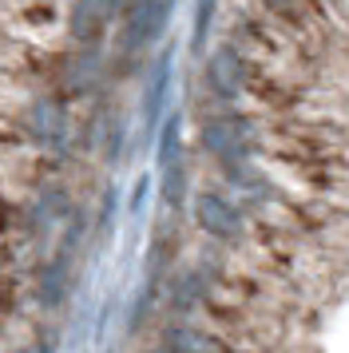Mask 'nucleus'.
<instances>
[{
	"mask_svg": "<svg viewBox=\"0 0 349 353\" xmlns=\"http://www.w3.org/2000/svg\"><path fill=\"white\" fill-rule=\"evenodd\" d=\"M12 353H52V345H48L44 337H24Z\"/></svg>",
	"mask_w": 349,
	"mask_h": 353,
	"instance_id": "obj_10",
	"label": "nucleus"
},
{
	"mask_svg": "<svg viewBox=\"0 0 349 353\" xmlns=\"http://www.w3.org/2000/svg\"><path fill=\"white\" fill-rule=\"evenodd\" d=\"M24 302H32L28 298V278L16 274V270H4L0 274V330H4L8 321H20Z\"/></svg>",
	"mask_w": 349,
	"mask_h": 353,
	"instance_id": "obj_8",
	"label": "nucleus"
},
{
	"mask_svg": "<svg viewBox=\"0 0 349 353\" xmlns=\"http://www.w3.org/2000/svg\"><path fill=\"white\" fill-rule=\"evenodd\" d=\"M68 8L60 0H8V36L28 40V44H48V32H60Z\"/></svg>",
	"mask_w": 349,
	"mask_h": 353,
	"instance_id": "obj_4",
	"label": "nucleus"
},
{
	"mask_svg": "<svg viewBox=\"0 0 349 353\" xmlns=\"http://www.w3.org/2000/svg\"><path fill=\"white\" fill-rule=\"evenodd\" d=\"M163 353H242V345L230 341L226 334H219V330L174 321V325L163 330Z\"/></svg>",
	"mask_w": 349,
	"mask_h": 353,
	"instance_id": "obj_6",
	"label": "nucleus"
},
{
	"mask_svg": "<svg viewBox=\"0 0 349 353\" xmlns=\"http://www.w3.org/2000/svg\"><path fill=\"white\" fill-rule=\"evenodd\" d=\"M159 353H163V350H159Z\"/></svg>",
	"mask_w": 349,
	"mask_h": 353,
	"instance_id": "obj_12",
	"label": "nucleus"
},
{
	"mask_svg": "<svg viewBox=\"0 0 349 353\" xmlns=\"http://www.w3.org/2000/svg\"><path fill=\"white\" fill-rule=\"evenodd\" d=\"M242 76H246V60H242V52L235 44L230 48H219L210 56V64H206V83L226 99L242 92Z\"/></svg>",
	"mask_w": 349,
	"mask_h": 353,
	"instance_id": "obj_7",
	"label": "nucleus"
},
{
	"mask_svg": "<svg viewBox=\"0 0 349 353\" xmlns=\"http://www.w3.org/2000/svg\"><path fill=\"white\" fill-rule=\"evenodd\" d=\"M190 214H195V226L203 234H210V239H219V242H238L246 234V214H242V207L222 191H195Z\"/></svg>",
	"mask_w": 349,
	"mask_h": 353,
	"instance_id": "obj_1",
	"label": "nucleus"
},
{
	"mask_svg": "<svg viewBox=\"0 0 349 353\" xmlns=\"http://www.w3.org/2000/svg\"><path fill=\"white\" fill-rule=\"evenodd\" d=\"M16 266H20V250H16L12 242L0 239V274H4V270H16Z\"/></svg>",
	"mask_w": 349,
	"mask_h": 353,
	"instance_id": "obj_9",
	"label": "nucleus"
},
{
	"mask_svg": "<svg viewBox=\"0 0 349 353\" xmlns=\"http://www.w3.org/2000/svg\"><path fill=\"white\" fill-rule=\"evenodd\" d=\"M127 4H131V0H123V8H127Z\"/></svg>",
	"mask_w": 349,
	"mask_h": 353,
	"instance_id": "obj_11",
	"label": "nucleus"
},
{
	"mask_svg": "<svg viewBox=\"0 0 349 353\" xmlns=\"http://www.w3.org/2000/svg\"><path fill=\"white\" fill-rule=\"evenodd\" d=\"M123 12V0H76L68 8L63 32L72 36V48H99L108 40L111 24Z\"/></svg>",
	"mask_w": 349,
	"mask_h": 353,
	"instance_id": "obj_3",
	"label": "nucleus"
},
{
	"mask_svg": "<svg viewBox=\"0 0 349 353\" xmlns=\"http://www.w3.org/2000/svg\"><path fill=\"white\" fill-rule=\"evenodd\" d=\"M167 12H171L167 0H131L119 12V36H115L119 52L135 56L147 44H155L163 36V28H167Z\"/></svg>",
	"mask_w": 349,
	"mask_h": 353,
	"instance_id": "obj_2",
	"label": "nucleus"
},
{
	"mask_svg": "<svg viewBox=\"0 0 349 353\" xmlns=\"http://www.w3.org/2000/svg\"><path fill=\"white\" fill-rule=\"evenodd\" d=\"M203 147L219 163H242L258 147V131L242 115H219V119L203 123Z\"/></svg>",
	"mask_w": 349,
	"mask_h": 353,
	"instance_id": "obj_5",
	"label": "nucleus"
}]
</instances>
